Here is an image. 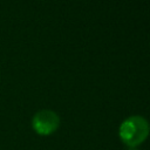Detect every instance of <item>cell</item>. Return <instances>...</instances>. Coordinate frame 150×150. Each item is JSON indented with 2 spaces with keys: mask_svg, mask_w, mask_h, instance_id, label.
I'll return each mask as SVG.
<instances>
[{
  "mask_svg": "<svg viewBox=\"0 0 150 150\" xmlns=\"http://www.w3.org/2000/svg\"><path fill=\"white\" fill-rule=\"evenodd\" d=\"M150 134V124L148 120L139 115H134L125 118L120 128L118 136L120 139L129 146V149H134L141 145Z\"/></svg>",
  "mask_w": 150,
  "mask_h": 150,
  "instance_id": "obj_1",
  "label": "cell"
},
{
  "mask_svg": "<svg viewBox=\"0 0 150 150\" xmlns=\"http://www.w3.org/2000/svg\"><path fill=\"white\" fill-rule=\"evenodd\" d=\"M129 150H137V149H136V148H134V149H129Z\"/></svg>",
  "mask_w": 150,
  "mask_h": 150,
  "instance_id": "obj_3",
  "label": "cell"
},
{
  "mask_svg": "<svg viewBox=\"0 0 150 150\" xmlns=\"http://www.w3.org/2000/svg\"><path fill=\"white\" fill-rule=\"evenodd\" d=\"M60 127L59 115L49 109H42L35 112L32 118V128L40 136H49Z\"/></svg>",
  "mask_w": 150,
  "mask_h": 150,
  "instance_id": "obj_2",
  "label": "cell"
}]
</instances>
